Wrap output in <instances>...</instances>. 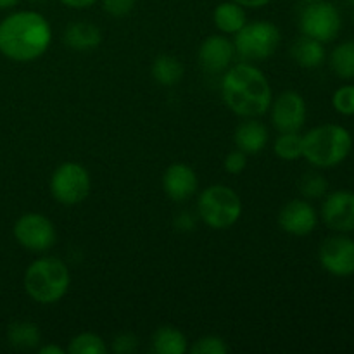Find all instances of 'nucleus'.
Returning <instances> with one entry per match:
<instances>
[{"instance_id":"nucleus-38","label":"nucleus","mask_w":354,"mask_h":354,"mask_svg":"<svg viewBox=\"0 0 354 354\" xmlns=\"http://www.w3.org/2000/svg\"><path fill=\"white\" fill-rule=\"evenodd\" d=\"M349 2H351V3H354V0H349Z\"/></svg>"},{"instance_id":"nucleus-10","label":"nucleus","mask_w":354,"mask_h":354,"mask_svg":"<svg viewBox=\"0 0 354 354\" xmlns=\"http://www.w3.org/2000/svg\"><path fill=\"white\" fill-rule=\"evenodd\" d=\"M318 259L325 272L346 279L354 275V239L346 234L332 235L325 239L318 251Z\"/></svg>"},{"instance_id":"nucleus-13","label":"nucleus","mask_w":354,"mask_h":354,"mask_svg":"<svg viewBox=\"0 0 354 354\" xmlns=\"http://www.w3.org/2000/svg\"><path fill=\"white\" fill-rule=\"evenodd\" d=\"M317 209L304 199L289 201L279 213V227L294 237H306L317 228Z\"/></svg>"},{"instance_id":"nucleus-26","label":"nucleus","mask_w":354,"mask_h":354,"mask_svg":"<svg viewBox=\"0 0 354 354\" xmlns=\"http://www.w3.org/2000/svg\"><path fill=\"white\" fill-rule=\"evenodd\" d=\"M299 190L304 199H322L328 192V180L322 173L310 171L299 180Z\"/></svg>"},{"instance_id":"nucleus-16","label":"nucleus","mask_w":354,"mask_h":354,"mask_svg":"<svg viewBox=\"0 0 354 354\" xmlns=\"http://www.w3.org/2000/svg\"><path fill=\"white\" fill-rule=\"evenodd\" d=\"M234 138L239 151L245 152V154H258L266 147L270 135L261 121L254 120V118H248V120L239 124Z\"/></svg>"},{"instance_id":"nucleus-4","label":"nucleus","mask_w":354,"mask_h":354,"mask_svg":"<svg viewBox=\"0 0 354 354\" xmlns=\"http://www.w3.org/2000/svg\"><path fill=\"white\" fill-rule=\"evenodd\" d=\"M23 282L31 299L40 304H54L68 294L71 275L62 259L45 256L28 266Z\"/></svg>"},{"instance_id":"nucleus-3","label":"nucleus","mask_w":354,"mask_h":354,"mask_svg":"<svg viewBox=\"0 0 354 354\" xmlns=\"http://www.w3.org/2000/svg\"><path fill=\"white\" fill-rule=\"evenodd\" d=\"M351 151L353 135L341 124H320L303 135V158L315 168H335L349 158Z\"/></svg>"},{"instance_id":"nucleus-39","label":"nucleus","mask_w":354,"mask_h":354,"mask_svg":"<svg viewBox=\"0 0 354 354\" xmlns=\"http://www.w3.org/2000/svg\"><path fill=\"white\" fill-rule=\"evenodd\" d=\"M35 2H40V0H35Z\"/></svg>"},{"instance_id":"nucleus-32","label":"nucleus","mask_w":354,"mask_h":354,"mask_svg":"<svg viewBox=\"0 0 354 354\" xmlns=\"http://www.w3.org/2000/svg\"><path fill=\"white\" fill-rule=\"evenodd\" d=\"M175 227L180 232H192L196 228V218H194V214L183 211L175 218Z\"/></svg>"},{"instance_id":"nucleus-9","label":"nucleus","mask_w":354,"mask_h":354,"mask_svg":"<svg viewBox=\"0 0 354 354\" xmlns=\"http://www.w3.org/2000/svg\"><path fill=\"white\" fill-rule=\"evenodd\" d=\"M14 237L21 248L31 252H45L55 244V227L40 213H26L14 225Z\"/></svg>"},{"instance_id":"nucleus-36","label":"nucleus","mask_w":354,"mask_h":354,"mask_svg":"<svg viewBox=\"0 0 354 354\" xmlns=\"http://www.w3.org/2000/svg\"><path fill=\"white\" fill-rule=\"evenodd\" d=\"M19 2L21 0H0V9H12V7H16Z\"/></svg>"},{"instance_id":"nucleus-22","label":"nucleus","mask_w":354,"mask_h":354,"mask_svg":"<svg viewBox=\"0 0 354 354\" xmlns=\"http://www.w3.org/2000/svg\"><path fill=\"white\" fill-rule=\"evenodd\" d=\"M152 78L162 86H173L182 82L183 64L173 55H159L152 62Z\"/></svg>"},{"instance_id":"nucleus-31","label":"nucleus","mask_w":354,"mask_h":354,"mask_svg":"<svg viewBox=\"0 0 354 354\" xmlns=\"http://www.w3.org/2000/svg\"><path fill=\"white\" fill-rule=\"evenodd\" d=\"M138 349V339L133 334H120L113 341V351L116 354H131Z\"/></svg>"},{"instance_id":"nucleus-11","label":"nucleus","mask_w":354,"mask_h":354,"mask_svg":"<svg viewBox=\"0 0 354 354\" xmlns=\"http://www.w3.org/2000/svg\"><path fill=\"white\" fill-rule=\"evenodd\" d=\"M272 114V123L280 133H289V131H301V128L306 123L308 109L303 95L296 90H286L280 93L275 100H272L270 106Z\"/></svg>"},{"instance_id":"nucleus-5","label":"nucleus","mask_w":354,"mask_h":354,"mask_svg":"<svg viewBox=\"0 0 354 354\" xmlns=\"http://www.w3.org/2000/svg\"><path fill=\"white\" fill-rule=\"evenodd\" d=\"M197 214L214 230L234 227L242 214L241 197L227 185H209L197 199Z\"/></svg>"},{"instance_id":"nucleus-6","label":"nucleus","mask_w":354,"mask_h":354,"mask_svg":"<svg viewBox=\"0 0 354 354\" xmlns=\"http://www.w3.org/2000/svg\"><path fill=\"white\" fill-rule=\"evenodd\" d=\"M280 40L282 35L277 24L270 21L245 23V26L234 35L235 54L245 62L265 61L275 54Z\"/></svg>"},{"instance_id":"nucleus-12","label":"nucleus","mask_w":354,"mask_h":354,"mask_svg":"<svg viewBox=\"0 0 354 354\" xmlns=\"http://www.w3.org/2000/svg\"><path fill=\"white\" fill-rule=\"evenodd\" d=\"M322 220L337 234L354 232V192L335 190L322 203Z\"/></svg>"},{"instance_id":"nucleus-21","label":"nucleus","mask_w":354,"mask_h":354,"mask_svg":"<svg viewBox=\"0 0 354 354\" xmlns=\"http://www.w3.org/2000/svg\"><path fill=\"white\" fill-rule=\"evenodd\" d=\"M152 349L158 354H185L189 351V342L178 328L162 325L152 335Z\"/></svg>"},{"instance_id":"nucleus-25","label":"nucleus","mask_w":354,"mask_h":354,"mask_svg":"<svg viewBox=\"0 0 354 354\" xmlns=\"http://www.w3.org/2000/svg\"><path fill=\"white\" fill-rule=\"evenodd\" d=\"M68 351L71 354H106L107 346L100 335L93 332H83L71 339Z\"/></svg>"},{"instance_id":"nucleus-37","label":"nucleus","mask_w":354,"mask_h":354,"mask_svg":"<svg viewBox=\"0 0 354 354\" xmlns=\"http://www.w3.org/2000/svg\"><path fill=\"white\" fill-rule=\"evenodd\" d=\"M303 2H313V0H303Z\"/></svg>"},{"instance_id":"nucleus-15","label":"nucleus","mask_w":354,"mask_h":354,"mask_svg":"<svg viewBox=\"0 0 354 354\" xmlns=\"http://www.w3.org/2000/svg\"><path fill=\"white\" fill-rule=\"evenodd\" d=\"M197 187H199V180H197L196 171L183 162L168 166L162 175V189L166 196L175 203L189 201L197 192Z\"/></svg>"},{"instance_id":"nucleus-27","label":"nucleus","mask_w":354,"mask_h":354,"mask_svg":"<svg viewBox=\"0 0 354 354\" xmlns=\"http://www.w3.org/2000/svg\"><path fill=\"white\" fill-rule=\"evenodd\" d=\"M332 106L342 116H354V85H342L332 95Z\"/></svg>"},{"instance_id":"nucleus-30","label":"nucleus","mask_w":354,"mask_h":354,"mask_svg":"<svg viewBox=\"0 0 354 354\" xmlns=\"http://www.w3.org/2000/svg\"><path fill=\"white\" fill-rule=\"evenodd\" d=\"M248 166V154L242 151H232L228 152L227 158H225V169H227L230 175H241L242 171Z\"/></svg>"},{"instance_id":"nucleus-33","label":"nucleus","mask_w":354,"mask_h":354,"mask_svg":"<svg viewBox=\"0 0 354 354\" xmlns=\"http://www.w3.org/2000/svg\"><path fill=\"white\" fill-rule=\"evenodd\" d=\"M61 3H64L66 7H71V9H88V7L95 6L99 0H59Z\"/></svg>"},{"instance_id":"nucleus-17","label":"nucleus","mask_w":354,"mask_h":354,"mask_svg":"<svg viewBox=\"0 0 354 354\" xmlns=\"http://www.w3.org/2000/svg\"><path fill=\"white\" fill-rule=\"evenodd\" d=\"M62 40L73 50L88 52L99 47L102 41V33L95 24L88 23V21H75V23L68 24L64 35H62Z\"/></svg>"},{"instance_id":"nucleus-8","label":"nucleus","mask_w":354,"mask_h":354,"mask_svg":"<svg viewBox=\"0 0 354 354\" xmlns=\"http://www.w3.org/2000/svg\"><path fill=\"white\" fill-rule=\"evenodd\" d=\"M92 180L88 171L78 162H62L50 178V192L62 206H76L88 197Z\"/></svg>"},{"instance_id":"nucleus-2","label":"nucleus","mask_w":354,"mask_h":354,"mask_svg":"<svg viewBox=\"0 0 354 354\" xmlns=\"http://www.w3.org/2000/svg\"><path fill=\"white\" fill-rule=\"evenodd\" d=\"M221 95L232 113L242 118H259L270 109L272 86L261 69L251 62L230 66L221 78Z\"/></svg>"},{"instance_id":"nucleus-18","label":"nucleus","mask_w":354,"mask_h":354,"mask_svg":"<svg viewBox=\"0 0 354 354\" xmlns=\"http://www.w3.org/2000/svg\"><path fill=\"white\" fill-rule=\"evenodd\" d=\"M213 23L221 35H235L248 23V14L244 7L228 0L214 7Z\"/></svg>"},{"instance_id":"nucleus-28","label":"nucleus","mask_w":354,"mask_h":354,"mask_svg":"<svg viewBox=\"0 0 354 354\" xmlns=\"http://www.w3.org/2000/svg\"><path fill=\"white\" fill-rule=\"evenodd\" d=\"M227 351L228 346L216 335H204L190 346V353L194 354H227Z\"/></svg>"},{"instance_id":"nucleus-14","label":"nucleus","mask_w":354,"mask_h":354,"mask_svg":"<svg viewBox=\"0 0 354 354\" xmlns=\"http://www.w3.org/2000/svg\"><path fill=\"white\" fill-rule=\"evenodd\" d=\"M235 57L234 41L227 35H211L201 44L199 64L204 71L207 73H223L232 66V61Z\"/></svg>"},{"instance_id":"nucleus-24","label":"nucleus","mask_w":354,"mask_h":354,"mask_svg":"<svg viewBox=\"0 0 354 354\" xmlns=\"http://www.w3.org/2000/svg\"><path fill=\"white\" fill-rule=\"evenodd\" d=\"M273 151L283 161H296L303 158V135H299V131L280 133L273 144Z\"/></svg>"},{"instance_id":"nucleus-23","label":"nucleus","mask_w":354,"mask_h":354,"mask_svg":"<svg viewBox=\"0 0 354 354\" xmlns=\"http://www.w3.org/2000/svg\"><path fill=\"white\" fill-rule=\"evenodd\" d=\"M330 68L339 78L353 80L354 78V40H348L339 44L330 52Z\"/></svg>"},{"instance_id":"nucleus-29","label":"nucleus","mask_w":354,"mask_h":354,"mask_svg":"<svg viewBox=\"0 0 354 354\" xmlns=\"http://www.w3.org/2000/svg\"><path fill=\"white\" fill-rule=\"evenodd\" d=\"M102 9L113 17H123L133 10L137 0H99Z\"/></svg>"},{"instance_id":"nucleus-19","label":"nucleus","mask_w":354,"mask_h":354,"mask_svg":"<svg viewBox=\"0 0 354 354\" xmlns=\"http://www.w3.org/2000/svg\"><path fill=\"white\" fill-rule=\"evenodd\" d=\"M290 55H292L294 62L304 69L320 68L327 57L324 44L315 40V38L306 37V35L294 41L292 47H290Z\"/></svg>"},{"instance_id":"nucleus-7","label":"nucleus","mask_w":354,"mask_h":354,"mask_svg":"<svg viewBox=\"0 0 354 354\" xmlns=\"http://www.w3.org/2000/svg\"><path fill=\"white\" fill-rule=\"evenodd\" d=\"M342 17L337 7L328 0L306 2L299 14V30L306 37L315 38L322 44L335 40L341 33Z\"/></svg>"},{"instance_id":"nucleus-35","label":"nucleus","mask_w":354,"mask_h":354,"mask_svg":"<svg viewBox=\"0 0 354 354\" xmlns=\"http://www.w3.org/2000/svg\"><path fill=\"white\" fill-rule=\"evenodd\" d=\"M38 353L40 354H64V349L59 348V346H54V344H47V346H41V348H38Z\"/></svg>"},{"instance_id":"nucleus-20","label":"nucleus","mask_w":354,"mask_h":354,"mask_svg":"<svg viewBox=\"0 0 354 354\" xmlns=\"http://www.w3.org/2000/svg\"><path fill=\"white\" fill-rule=\"evenodd\" d=\"M7 342L17 351H31L38 348L41 341L40 328L33 322H14L7 327Z\"/></svg>"},{"instance_id":"nucleus-34","label":"nucleus","mask_w":354,"mask_h":354,"mask_svg":"<svg viewBox=\"0 0 354 354\" xmlns=\"http://www.w3.org/2000/svg\"><path fill=\"white\" fill-rule=\"evenodd\" d=\"M232 2L239 3V6H242L244 9H259V7L268 6L272 0H232Z\"/></svg>"},{"instance_id":"nucleus-1","label":"nucleus","mask_w":354,"mask_h":354,"mask_svg":"<svg viewBox=\"0 0 354 354\" xmlns=\"http://www.w3.org/2000/svg\"><path fill=\"white\" fill-rule=\"evenodd\" d=\"M52 44L48 21L35 10H17L0 21V54L17 62L41 57Z\"/></svg>"}]
</instances>
